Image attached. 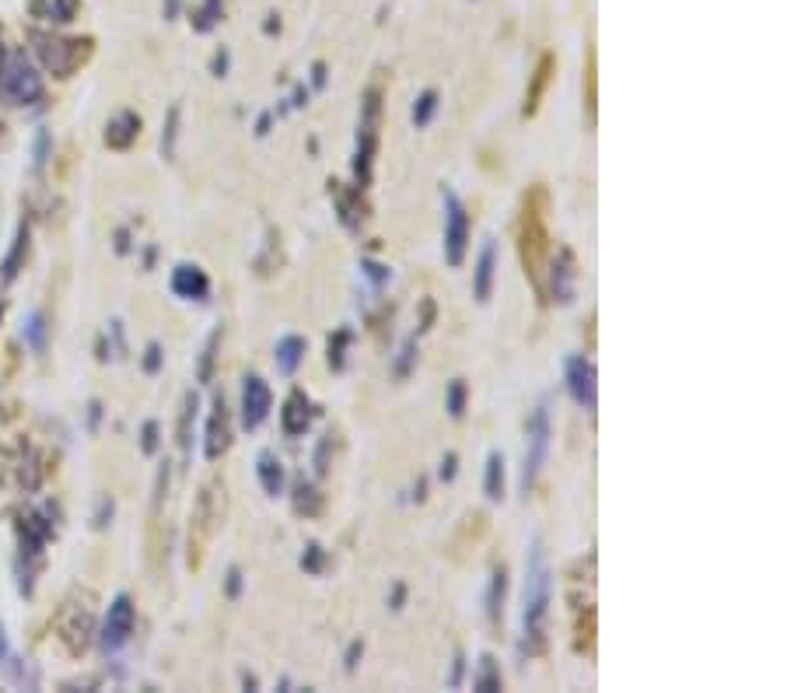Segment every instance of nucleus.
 Listing matches in <instances>:
<instances>
[{
    "mask_svg": "<svg viewBox=\"0 0 787 693\" xmlns=\"http://www.w3.org/2000/svg\"><path fill=\"white\" fill-rule=\"evenodd\" d=\"M8 654V638H4V627H0V659Z\"/></svg>",
    "mask_w": 787,
    "mask_h": 693,
    "instance_id": "7",
    "label": "nucleus"
},
{
    "mask_svg": "<svg viewBox=\"0 0 787 693\" xmlns=\"http://www.w3.org/2000/svg\"><path fill=\"white\" fill-rule=\"evenodd\" d=\"M570 375H574V393H578V399H588V403H591V364L574 361Z\"/></svg>",
    "mask_w": 787,
    "mask_h": 693,
    "instance_id": "6",
    "label": "nucleus"
},
{
    "mask_svg": "<svg viewBox=\"0 0 787 693\" xmlns=\"http://www.w3.org/2000/svg\"><path fill=\"white\" fill-rule=\"evenodd\" d=\"M130 630H133V606L126 595H120V600L109 606V620H106V634H102L106 651H117L120 645H126Z\"/></svg>",
    "mask_w": 787,
    "mask_h": 693,
    "instance_id": "4",
    "label": "nucleus"
},
{
    "mask_svg": "<svg viewBox=\"0 0 787 693\" xmlns=\"http://www.w3.org/2000/svg\"><path fill=\"white\" fill-rule=\"evenodd\" d=\"M224 518V484L214 480V484H207L200 491V501H197V515H193V526H189V564L200 568L203 553L210 547V539H214L218 526Z\"/></svg>",
    "mask_w": 787,
    "mask_h": 693,
    "instance_id": "2",
    "label": "nucleus"
},
{
    "mask_svg": "<svg viewBox=\"0 0 787 693\" xmlns=\"http://www.w3.org/2000/svg\"><path fill=\"white\" fill-rule=\"evenodd\" d=\"M266 407H270V396H266L259 378H248L245 385V424H259L266 417Z\"/></svg>",
    "mask_w": 787,
    "mask_h": 693,
    "instance_id": "5",
    "label": "nucleus"
},
{
    "mask_svg": "<svg viewBox=\"0 0 787 693\" xmlns=\"http://www.w3.org/2000/svg\"><path fill=\"white\" fill-rule=\"evenodd\" d=\"M518 256H522L525 277L532 280L535 295L546 298V270H550V197L543 186H532L518 215Z\"/></svg>",
    "mask_w": 787,
    "mask_h": 693,
    "instance_id": "1",
    "label": "nucleus"
},
{
    "mask_svg": "<svg viewBox=\"0 0 787 693\" xmlns=\"http://www.w3.org/2000/svg\"><path fill=\"white\" fill-rule=\"evenodd\" d=\"M43 95V85L35 70L25 64V56H8V64L0 67V99L11 106H32Z\"/></svg>",
    "mask_w": 787,
    "mask_h": 693,
    "instance_id": "3",
    "label": "nucleus"
}]
</instances>
